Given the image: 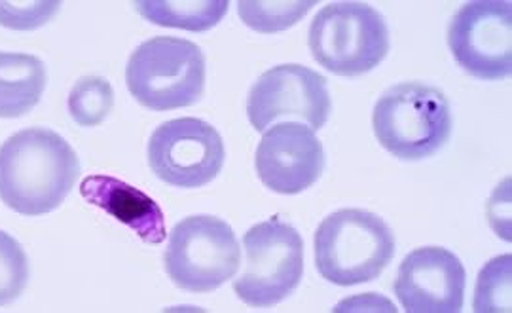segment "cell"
I'll return each instance as SVG.
<instances>
[{
	"label": "cell",
	"mask_w": 512,
	"mask_h": 313,
	"mask_svg": "<svg viewBox=\"0 0 512 313\" xmlns=\"http://www.w3.org/2000/svg\"><path fill=\"white\" fill-rule=\"evenodd\" d=\"M29 281V258L16 238L0 230V306L18 300Z\"/></svg>",
	"instance_id": "19"
},
{
	"label": "cell",
	"mask_w": 512,
	"mask_h": 313,
	"mask_svg": "<svg viewBox=\"0 0 512 313\" xmlns=\"http://www.w3.org/2000/svg\"><path fill=\"white\" fill-rule=\"evenodd\" d=\"M256 173L275 194L294 196L319 181L325 150L315 131L298 122H281L264 131L256 148Z\"/></svg>",
	"instance_id": "11"
},
{
	"label": "cell",
	"mask_w": 512,
	"mask_h": 313,
	"mask_svg": "<svg viewBox=\"0 0 512 313\" xmlns=\"http://www.w3.org/2000/svg\"><path fill=\"white\" fill-rule=\"evenodd\" d=\"M448 46L459 67L478 80H503L511 74V2H465L448 27Z\"/></svg>",
	"instance_id": "9"
},
{
	"label": "cell",
	"mask_w": 512,
	"mask_h": 313,
	"mask_svg": "<svg viewBox=\"0 0 512 313\" xmlns=\"http://www.w3.org/2000/svg\"><path fill=\"white\" fill-rule=\"evenodd\" d=\"M114 105V92L109 80L101 76L80 78L69 93L71 118L82 128L99 126Z\"/></svg>",
	"instance_id": "17"
},
{
	"label": "cell",
	"mask_w": 512,
	"mask_h": 313,
	"mask_svg": "<svg viewBox=\"0 0 512 313\" xmlns=\"http://www.w3.org/2000/svg\"><path fill=\"white\" fill-rule=\"evenodd\" d=\"M476 312L511 310V257H497L480 272L476 287Z\"/></svg>",
	"instance_id": "18"
},
{
	"label": "cell",
	"mask_w": 512,
	"mask_h": 313,
	"mask_svg": "<svg viewBox=\"0 0 512 313\" xmlns=\"http://www.w3.org/2000/svg\"><path fill=\"white\" fill-rule=\"evenodd\" d=\"M126 82L129 93L150 111L192 107L205 90L202 48L184 38H150L129 57Z\"/></svg>",
	"instance_id": "4"
},
{
	"label": "cell",
	"mask_w": 512,
	"mask_h": 313,
	"mask_svg": "<svg viewBox=\"0 0 512 313\" xmlns=\"http://www.w3.org/2000/svg\"><path fill=\"white\" fill-rule=\"evenodd\" d=\"M59 8V2H0V25L8 29L29 31L48 23Z\"/></svg>",
	"instance_id": "20"
},
{
	"label": "cell",
	"mask_w": 512,
	"mask_h": 313,
	"mask_svg": "<svg viewBox=\"0 0 512 313\" xmlns=\"http://www.w3.org/2000/svg\"><path fill=\"white\" fill-rule=\"evenodd\" d=\"M465 283V266L452 251L420 247L404 257L393 289L404 312L458 313Z\"/></svg>",
	"instance_id": "12"
},
{
	"label": "cell",
	"mask_w": 512,
	"mask_h": 313,
	"mask_svg": "<svg viewBox=\"0 0 512 313\" xmlns=\"http://www.w3.org/2000/svg\"><path fill=\"white\" fill-rule=\"evenodd\" d=\"M245 270L234 281L239 300L272 308L293 295L304 276V240L277 217L255 224L243 238Z\"/></svg>",
	"instance_id": "7"
},
{
	"label": "cell",
	"mask_w": 512,
	"mask_h": 313,
	"mask_svg": "<svg viewBox=\"0 0 512 313\" xmlns=\"http://www.w3.org/2000/svg\"><path fill=\"white\" fill-rule=\"evenodd\" d=\"M330 111L327 78L304 65H277L266 71L247 97V116L256 131H266L287 118H298L319 131L325 128Z\"/></svg>",
	"instance_id": "10"
},
{
	"label": "cell",
	"mask_w": 512,
	"mask_h": 313,
	"mask_svg": "<svg viewBox=\"0 0 512 313\" xmlns=\"http://www.w3.org/2000/svg\"><path fill=\"white\" fill-rule=\"evenodd\" d=\"M315 4V0H239L238 14L249 29L262 35H274L291 29Z\"/></svg>",
	"instance_id": "16"
},
{
	"label": "cell",
	"mask_w": 512,
	"mask_h": 313,
	"mask_svg": "<svg viewBox=\"0 0 512 313\" xmlns=\"http://www.w3.org/2000/svg\"><path fill=\"white\" fill-rule=\"evenodd\" d=\"M241 249L228 222L211 215L175 224L165 251V270L188 293H213L236 276Z\"/></svg>",
	"instance_id": "6"
},
{
	"label": "cell",
	"mask_w": 512,
	"mask_h": 313,
	"mask_svg": "<svg viewBox=\"0 0 512 313\" xmlns=\"http://www.w3.org/2000/svg\"><path fill=\"white\" fill-rule=\"evenodd\" d=\"M372 128L378 143L399 160H425L444 147L452 133L446 95L421 82H403L378 99Z\"/></svg>",
	"instance_id": "3"
},
{
	"label": "cell",
	"mask_w": 512,
	"mask_h": 313,
	"mask_svg": "<svg viewBox=\"0 0 512 313\" xmlns=\"http://www.w3.org/2000/svg\"><path fill=\"white\" fill-rule=\"evenodd\" d=\"M80 173L73 147L52 129L29 128L0 147V200L25 217L57 209Z\"/></svg>",
	"instance_id": "1"
},
{
	"label": "cell",
	"mask_w": 512,
	"mask_h": 313,
	"mask_svg": "<svg viewBox=\"0 0 512 313\" xmlns=\"http://www.w3.org/2000/svg\"><path fill=\"white\" fill-rule=\"evenodd\" d=\"M310 52L329 73L361 76L384 61L391 42L384 16L366 2H330L311 21Z\"/></svg>",
	"instance_id": "5"
},
{
	"label": "cell",
	"mask_w": 512,
	"mask_h": 313,
	"mask_svg": "<svg viewBox=\"0 0 512 313\" xmlns=\"http://www.w3.org/2000/svg\"><path fill=\"white\" fill-rule=\"evenodd\" d=\"M46 78L38 57L0 52V118H19L35 109L46 90Z\"/></svg>",
	"instance_id": "14"
},
{
	"label": "cell",
	"mask_w": 512,
	"mask_h": 313,
	"mask_svg": "<svg viewBox=\"0 0 512 313\" xmlns=\"http://www.w3.org/2000/svg\"><path fill=\"white\" fill-rule=\"evenodd\" d=\"M226 148L219 131L200 118L164 122L148 141V166L167 185L202 188L219 177Z\"/></svg>",
	"instance_id": "8"
},
{
	"label": "cell",
	"mask_w": 512,
	"mask_h": 313,
	"mask_svg": "<svg viewBox=\"0 0 512 313\" xmlns=\"http://www.w3.org/2000/svg\"><path fill=\"white\" fill-rule=\"evenodd\" d=\"M133 6L154 25L203 33L219 25L230 4L228 0H139Z\"/></svg>",
	"instance_id": "15"
},
{
	"label": "cell",
	"mask_w": 512,
	"mask_h": 313,
	"mask_svg": "<svg viewBox=\"0 0 512 313\" xmlns=\"http://www.w3.org/2000/svg\"><path fill=\"white\" fill-rule=\"evenodd\" d=\"M315 266L340 287L384 274L395 257V236L382 217L365 209H340L319 224L313 240Z\"/></svg>",
	"instance_id": "2"
},
{
	"label": "cell",
	"mask_w": 512,
	"mask_h": 313,
	"mask_svg": "<svg viewBox=\"0 0 512 313\" xmlns=\"http://www.w3.org/2000/svg\"><path fill=\"white\" fill-rule=\"evenodd\" d=\"M80 194L86 202L129 226L145 243L158 245L167 238L164 213L143 190L109 175H90L80 183Z\"/></svg>",
	"instance_id": "13"
}]
</instances>
